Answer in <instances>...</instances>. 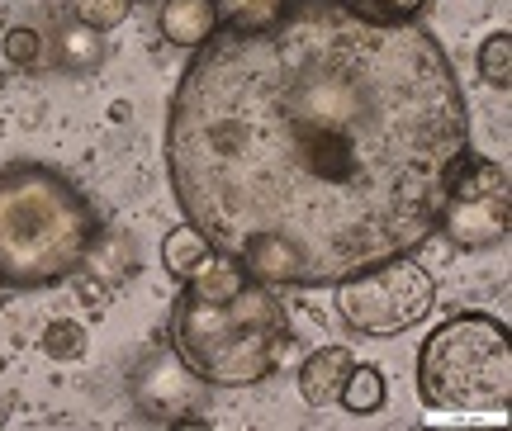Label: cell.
I'll list each match as a JSON object with an SVG mask.
<instances>
[{
    "instance_id": "6da1fadb",
    "label": "cell",
    "mask_w": 512,
    "mask_h": 431,
    "mask_svg": "<svg viewBox=\"0 0 512 431\" xmlns=\"http://www.w3.org/2000/svg\"><path fill=\"white\" fill-rule=\"evenodd\" d=\"M465 157L470 100L441 38L342 0H280L266 29H219L166 109L185 223L271 289L427 247Z\"/></svg>"
},
{
    "instance_id": "7a4b0ae2",
    "label": "cell",
    "mask_w": 512,
    "mask_h": 431,
    "mask_svg": "<svg viewBox=\"0 0 512 431\" xmlns=\"http://www.w3.org/2000/svg\"><path fill=\"white\" fill-rule=\"evenodd\" d=\"M171 342L185 370L214 389H252L280 370L290 323L271 285L223 252H209L171 308Z\"/></svg>"
},
{
    "instance_id": "3957f363",
    "label": "cell",
    "mask_w": 512,
    "mask_h": 431,
    "mask_svg": "<svg viewBox=\"0 0 512 431\" xmlns=\"http://www.w3.org/2000/svg\"><path fill=\"white\" fill-rule=\"evenodd\" d=\"M95 242L100 214L67 176L34 162L0 171V285H57L86 266Z\"/></svg>"
},
{
    "instance_id": "277c9868",
    "label": "cell",
    "mask_w": 512,
    "mask_h": 431,
    "mask_svg": "<svg viewBox=\"0 0 512 431\" xmlns=\"http://www.w3.org/2000/svg\"><path fill=\"white\" fill-rule=\"evenodd\" d=\"M418 398L432 413H484L512 398V332L494 313H456L418 351Z\"/></svg>"
},
{
    "instance_id": "5b68a950",
    "label": "cell",
    "mask_w": 512,
    "mask_h": 431,
    "mask_svg": "<svg viewBox=\"0 0 512 431\" xmlns=\"http://www.w3.org/2000/svg\"><path fill=\"white\" fill-rule=\"evenodd\" d=\"M432 304H437V285L413 256H394L384 266L337 280V318L356 337H399L408 327H418L432 313Z\"/></svg>"
},
{
    "instance_id": "8992f818",
    "label": "cell",
    "mask_w": 512,
    "mask_h": 431,
    "mask_svg": "<svg viewBox=\"0 0 512 431\" xmlns=\"http://www.w3.org/2000/svg\"><path fill=\"white\" fill-rule=\"evenodd\" d=\"M508 166L489 162V157H465L456 176L446 185V204H441L437 233L460 247V252H484L498 247L512 233V190H508Z\"/></svg>"
},
{
    "instance_id": "52a82bcc",
    "label": "cell",
    "mask_w": 512,
    "mask_h": 431,
    "mask_svg": "<svg viewBox=\"0 0 512 431\" xmlns=\"http://www.w3.org/2000/svg\"><path fill=\"white\" fill-rule=\"evenodd\" d=\"M223 10L219 0H162V15H157V24H162V38L166 43H176V48H200V43H209V38L219 34L223 24Z\"/></svg>"
},
{
    "instance_id": "ba28073f",
    "label": "cell",
    "mask_w": 512,
    "mask_h": 431,
    "mask_svg": "<svg viewBox=\"0 0 512 431\" xmlns=\"http://www.w3.org/2000/svg\"><path fill=\"white\" fill-rule=\"evenodd\" d=\"M351 370V346H323L299 365V398L309 408H328L342 394V379Z\"/></svg>"
},
{
    "instance_id": "9c48e42d",
    "label": "cell",
    "mask_w": 512,
    "mask_h": 431,
    "mask_svg": "<svg viewBox=\"0 0 512 431\" xmlns=\"http://www.w3.org/2000/svg\"><path fill=\"white\" fill-rule=\"evenodd\" d=\"M209 237L195 228V223H181V228H171V233L162 237V266L176 275V280H190L195 270L209 261Z\"/></svg>"
},
{
    "instance_id": "30bf717a",
    "label": "cell",
    "mask_w": 512,
    "mask_h": 431,
    "mask_svg": "<svg viewBox=\"0 0 512 431\" xmlns=\"http://www.w3.org/2000/svg\"><path fill=\"white\" fill-rule=\"evenodd\" d=\"M384 398H389V389H384V370L380 365H356L351 360L347 379H342V394H337V403L347 408V413L356 417H370L384 408Z\"/></svg>"
},
{
    "instance_id": "8fae6325",
    "label": "cell",
    "mask_w": 512,
    "mask_h": 431,
    "mask_svg": "<svg viewBox=\"0 0 512 431\" xmlns=\"http://www.w3.org/2000/svg\"><path fill=\"white\" fill-rule=\"evenodd\" d=\"M57 62L67 72H95L105 62V38L95 34V29H86V24H67L57 34Z\"/></svg>"
},
{
    "instance_id": "7c38bea8",
    "label": "cell",
    "mask_w": 512,
    "mask_h": 431,
    "mask_svg": "<svg viewBox=\"0 0 512 431\" xmlns=\"http://www.w3.org/2000/svg\"><path fill=\"white\" fill-rule=\"evenodd\" d=\"M38 346H43V356L48 360H81L86 351H91V332H86L81 323H72V318H53V323L43 327Z\"/></svg>"
},
{
    "instance_id": "4fadbf2b",
    "label": "cell",
    "mask_w": 512,
    "mask_h": 431,
    "mask_svg": "<svg viewBox=\"0 0 512 431\" xmlns=\"http://www.w3.org/2000/svg\"><path fill=\"white\" fill-rule=\"evenodd\" d=\"M342 5L370 24H418L432 10V0H342Z\"/></svg>"
},
{
    "instance_id": "5bb4252c",
    "label": "cell",
    "mask_w": 512,
    "mask_h": 431,
    "mask_svg": "<svg viewBox=\"0 0 512 431\" xmlns=\"http://www.w3.org/2000/svg\"><path fill=\"white\" fill-rule=\"evenodd\" d=\"M479 76L508 95V86H512V34L508 29H498V34H489L479 43Z\"/></svg>"
},
{
    "instance_id": "9a60e30c",
    "label": "cell",
    "mask_w": 512,
    "mask_h": 431,
    "mask_svg": "<svg viewBox=\"0 0 512 431\" xmlns=\"http://www.w3.org/2000/svg\"><path fill=\"white\" fill-rule=\"evenodd\" d=\"M76 24H86L95 34H110L119 29L128 15H133V0H72Z\"/></svg>"
},
{
    "instance_id": "2e32d148",
    "label": "cell",
    "mask_w": 512,
    "mask_h": 431,
    "mask_svg": "<svg viewBox=\"0 0 512 431\" xmlns=\"http://www.w3.org/2000/svg\"><path fill=\"white\" fill-rule=\"evenodd\" d=\"M280 10V0H228V15H219V29H233V34H247V29H266Z\"/></svg>"
},
{
    "instance_id": "e0dca14e",
    "label": "cell",
    "mask_w": 512,
    "mask_h": 431,
    "mask_svg": "<svg viewBox=\"0 0 512 431\" xmlns=\"http://www.w3.org/2000/svg\"><path fill=\"white\" fill-rule=\"evenodd\" d=\"M38 53H43V38H38V29H29V24H10V29L0 34V57H5L10 67H34Z\"/></svg>"
},
{
    "instance_id": "ac0fdd59",
    "label": "cell",
    "mask_w": 512,
    "mask_h": 431,
    "mask_svg": "<svg viewBox=\"0 0 512 431\" xmlns=\"http://www.w3.org/2000/svg\"><path fill=\"white\" fill-rule=\"evenodd\" d=\"M67 280H72V289H76V299H81V304H91L95 313H105V308H110V289H105V280H100V275H67Z\"/></svg>"
},
{
    "instance_id": "d6986e66",
    "label": "cell",
    "mask_w": 512,
    "mask_h": 431,
    "mask_svg": "<svg viewBox=\"0 0 512 431\" xmlns=\"http://www.w3.org/2000/svg\"><path fill=\"white\" fill-rule=\"evenodd\" d=\"M128 119H133V105H128V100H114V105H110V124H128Z\"/></svg>"
}]
</instances>
